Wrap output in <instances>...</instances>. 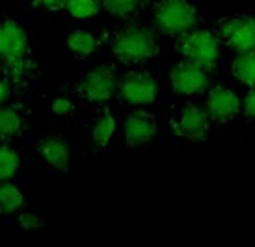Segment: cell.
Here are the masks:
<instances>
[{
	"instance_id": "obj_1",
	"label": "cell",
	"mask_w": 255,
	"mask_h": 247,
	"mask_svg": "<svg viewBox=\"0 0 255 247\" xmlns=\"http://www.w3.org/2000/svg\"><path fill=\"white\" fill-rule=\"evenodd\" d=\"M112 52L121 62H127V64L143 62L156 54V41L153 34L145 28L132 26V28L123 30L114 39Z\"/></svg>"
},
{
	"instance_id": "obj_2",
	"label": "cell",
	"mask_w": 255,
	"mask_h": 247,
	"mask_svg": "<svg viewBox=\"0 0 255 247\" xmlns=\"http://www.w3.org/2000/svg\"><path fill=\"white\" fill-rule=\"evenodd\" d=\"M196 22V9L186 0H160L155 7V24L166 34L177 35Z\"/></svg>"
},
{
	"instance_id": "obj_3",
	"label": "cell",
	"mask_w": 255,
	"mask_h": 247,
	"mask_svg": "<svg viewBox=\"0 0 255 247\" xmlns=\"http://www.w3.org/2000/svg\"><path fill=\"white\" fill-rule=\"evenodd\" d=\"M179 49H181V54L188 62L198 64L201 67L213 65L218 60L220 54L216 37L207 30H196V32L186 34L179 43Z\"/></svg>"
},
{
	"instance_id": "obj_4",
	"label": "cell",
	"mask_w": 255,
	"mask_h": 247,
	"mask_svg": "<svg viewBox=\"0 0 255 247\" xmlns=\"http://www.w3.org/2000/svg\"><path fill=\"white\" fill-rule=\"evenodd\" d=\"M80 91L92 102H107L116 91V77L107 67L93 69L82 78Z\"/></svg>"
},
{
	"instance_id": "obj_5",
	"label": "cell",
	"mask_w": 255,
	"mask_h": 247,
	"mask_svg": "<svg viewBox=\"0 0 255 247\" xmlns=\"http://www.w3.org/2000/svg\"><path fill=\"white\" fill-rule=\"evenodd\" d=\"M121 95L128 104L147 106L156 99V84L147 73H130L125 77Z\"/></svg>"
},
{
	"instance_id": "obj_6",
	"label": "cell",
	"mask_w": 255,
	"mask_h": 247,
	"mask_svg": "<svg viewBox=\"0 0 255 247\" xmlns=\"http://www.w3.org/2000/svg\"><path fill=\"white\" fill-rule=\"evenodd\" d=\"M170 82L173 91L181 95H192V93H198L207 84V73L201 65L186 62V64L175 65L170 71Z\"/></svg>"
},
{
	"instance_id": "obj_7",
	"label": "cell",
	"mask_w": 255,
	"mask_h": 247,
	"mask_svg": "<svg viewBox=\"0 0 255 247\" xmlns=\"http://www.w3.org/2000/svg\"><path fill=\"white\" fill-rule=\"evenodd\" d=\"M123 130L128 147H142L156 136V121L145 112H134L125 119Z\"/></svg>"
},
{
	"instance_id": "obj_8",
	"label": "cell",
	"mask_w": 255,
	"mask_h": 247,
	"mask_svg": "<svg viewBox=\"0 0 255 247\" xmlns=\"http://www.w3.org/2000/svg\"><path fill=\"white\" fill-rule=\"evenodd\" d=\"M207 110H209V115L216 121L233 119L241 112V99L237 97L233 89H229L226 85H218L209 93Z\"/></svg>"
},
{
	"instance_id": "obj_9",
	"label": "cell",
	"mask_w": 255,
	"mask_h": 247,
	"mask_svg": "<svg viewBox=\"0 0 255 247\" xmlns=\"http://www.w3.org/2000/svg\"><path fill=\"white\" fill-rule=\"evenodd\" d=\"M224 39L233 50L246 52L254 50L255 45V22L252 17H237L224 26Z\"/></svg>"
},
{
	"instance_id": "obj_10",
	"label": "cell",
	"mask_w": 255,
	"mask_h": 247,
	"mask_svg": "<svg viewBox=\"0 0 255 247\" xmlns=\"http://www.w3.org/2000/svg\"><path fill=\"white\" fill-rule=\"evenodd\" d=\"M175 134L183 140L198 141L207 134V113L199 110L198 106H186L183 112L177 115L173 123Z\"/></svg>"
},
{
	"instance_id": "obj_11",
	"label": "cell",
	"mask_w": 255,
	"mask_h": 247,
	"mask_svg": "<svg viewBox=\"0 0 255 247\" xmlns=\"http://www.w3.org/2000/svg\"><path fill=\"white\" fill-rule=\"evenodd\" d=\"M26 52V34L13 21L0 24V56L7 62H19Z\"/></svg>"
},
{
	"instance_id": "obj_12",
	"label": "cell",
	"mask_w": 255,
	"mask_h": 247,
	"mask_svg": "<svg viewBox=\"0 0 255 247\" xmlns=\"http://www.w3.org/2000/svg\"><path fill=\"white\" fill-rule=\"evenodd\" d=\"M39 153L54 169L65 171L69 165V147L62 138L49 136L39 143Z\"/></svg>"
},
{
	"instance_id": "obj_13",
	"label": "cell",
	"mask_w": 255,
	"mask_h": 247,
	"mask_svg": "<svg viewBox=\"0 0 255 247\" xmlns=\"http://www.w3.org/2000/svg\"><path fill=\"white\" fill-rule=\"evenodd\" d=\"M97 47V41L90 32L86 30H73L67 37V49L71 50L75 56H90Z\"/></svg>"
},
{
	"instance_id": "obj_14",
	"label": "cell",
	"mask_w": 255,
	"mask_h": 247,
	"mask_svg": "<svg viewBox=\"0 0 255 247\" xmlns=\"http://www.w3.org/2000/svg\"><path fill=\"white\" fill-rule=\"evenodd\" d=\"M22 193L19 188H15L13 184H6V180L0 182V214H13L22 206Z\"/></svg>"
},
{
	"instance_id": "obj_15",
	"label": "cell",
	"mask_w": 255,
	"mask_h": 247,
	"mask_svg": "<svg viewBox=\"0 0 255 247\" xmlns=\"http://www.w3.org/2000/svg\"><path fill=\"white\" fill-rule=\"evenodd\" d=\"M233 75L242 84L254 85L255 82V56L254 50L241 52V56L233 62Z\"/></svg>"
},
{
	"instance_id": "obj_16",
	"label": "cell",
	"mask_w": 255,
	"mask_h": 247,
	"mask_svg": "<svg viewBox=\"0 0 255 247\" xmlns=\"http://www.w3.org/2000/svg\"><path fill=\"white\" fill-rule=\"evenodd\" d=\"M114 130H116V119H114L110 113L101 115L99 119L95 121V125H93V132H92L93 143L97 147H105L108 141H110V138L114 136Z\"/></svg>"
},
{
	"instance_id": "obj_17",
	"label": "cell",
	"mask_w": 255,
	"mask_h": 247,
	"mask_svg": "<svg viewBox=\"0 0 255 247\" xmlns=\"http://www.w3.org/2000/svg\"><path fill=\"white\" fill-rule=\"evenodd\" d=\"M19 165H21V160H19V155L13 149L0 145V182L9 180L11 176H15Z\"/></svg>"
},
{
	"instance_id": "obj_18",
	"label": "cell",
	"mask_w": 255,
	"mask_h": 247,
	"mask_svg": "<svg viewBox=\"0 0 255 247\" xmlns=\"http://www.w3.org/2000/svg\"><path fill=\"white\" fill-rule=\"evenodd\" d=\"M21 128V115L15 108L0 110V138H11Z\"/></svg>"
},
{
	"instance_id": "obj_19",
	"label": "cell",
	"mask_w": 255,
	"mask_h": 247,
	"mask_svg": "<svg viewBox=\"0 0 255 247\" xmlns=\"http://www.w3.org/2000/svg\"><path fill=\"white\" fill-rule=\"evenodd\" d=\"M65 7L75 19H88L99 13V2L97 0H67Z\"/></svg>"
},
{
	"instance_id": "obj_20",
	"label": "cell",
	"mask_w": 255,
	"mask_h": 247,
	"mask_svg": "<svg viewBox=\"0 0 255 247\" xmlns=\"http://www.w3.org/2000/svg\"><path fill=\"white\" fill-rule=\"evenodd\" d=\"M103 6L107 7L112 15L123 17V15L132 13L138 6V0H103Z\"/></svg>"
},
{
	"instance_id": "obj_21",
	"label": "cell",
	"mask_w": 255,
	"mask_h": 247,
	"mask_svg": "<svg viewBox=\"0 0 255 247\" xmlns=\"http://www.w3.org/2000/svg\"><path fill=\"white\" fill-rule=\"evenodd\" d=\"M21 225L22 229L26 231H32V229H39L43 225V219L37 216V214H32V212H26V214H21Z\"/></svg>"
},
{
	"instance_id": "obj_22",
	"label": "cell",
	"mask_w": 255,
	"mask_h": 247,
	"mask_svg": "<svg viewBox=\"0 0 255 247\" xmlns=\"http://www.w3.org/2000/svg\"><path fill=\"white\" fill-rule=\"evenodd\" d=\"M241 110L244 112L246 117H254V113H255V93H254V89L246 93L244 100L241 102Z\"/></svg>"
},
{
	"instance_id": "obj_23",
	"label": "cell",
	"mask_w": 255,
	"mask_h": 247,
	"mask_svg": "<svg viewBox=\"0 0 255 247\" xmlns=\"http://www.w3.org/2000/svg\"><path fill=\"white\" fill-rule=\"evenodd\" d=\"M71 110V102L67 99H58L52 102V112L58 113V115H64V113H67Z\"/></svg>"
},
{
	"instance_id": "obj_24",
	"label": "cell",
	"mask_w": 255,
	"mask_h": 247,
	"mask_svg": "<svg viewBox=\"0 0 255 247\" xmlns=\"http://www.w3.org/2000/svg\"><path fill=\"white\" fill-rule=\"evenodd\" d=\"M41 4L47 9H62V7H65L67 0H41Z\"/></svg>"
},
{
	"instance_id": "obj_25",
	"label": "cell",
	"mask_w": 255,
	"mask_h": 247,
	"mask_svg": "<svg viewBox=\"0 0 255 247\" xmlns=\"http://www.w3.org/2000/svg\"><path fill=\"white\" fill-rule=\"evenodd\" d=\"M7 97V85L4 82H0V102Z\"/></svg>"
}]
</instances>
